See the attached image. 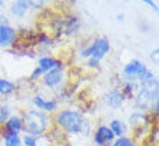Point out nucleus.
<instances>
[{
	"label": "nucleus",
	"instance_id": "nucleus-1",
	"mask_svg": "<svg viewBox=\"0 0 159 146\" xmlns=\"http://www.w3.org/2000/svg\"><path fill=\"white\" fill-rule=\"evenodd\" d=\"M22 130L35 138L43 136L51 127V117L36 109H28L22 114Z\"/></svg>",
	"mask_w": 159,
	"mask_h": 146
},
{
	"label": "nucleus",
	"instance_id": "nucleus-2",
	"mask_svg": "<svg viewBox=\"0 0 159 146\" xmlns=\"http://www.w3.org/2000/svg\"><path fill=\"white\" fill-rule=\"evenodd\" d=\"M158 78H155L151 83L139 85V90L133 97V106L138 112L149 113L153 104L159 103L158 100Z\"/></svg>",
	"mask_w": 159,
	"mask_h": 146
},
{
	"label": "nucleus",
	"instance_id": "nucleus-3",
	"mask_svg": "<svg viewBox=\"0 0 159 146\" xmlns=\"http://www.w3.org/2000/svg\"><path fill=\"white\" fill-rule=\"evenodd\" d=\"M85 117L81 112L74 109L61 110L57 113L55 116V123L59 129L67 132L70 135H81L83 133V127L85 123Z\"/></svg>",
	"mask_w": 159,
	"mask_h": 146
},
{
	"label": "nucleus",
	"instance_id": "nucleus-4",
	"mask_svg": "<svg viewBox=\"0 0 159 146\" xmlns=\"http://www.w3.org/2000/svg\"><path fill=\"white\" fill-rule=\"evenodd\" d=\"M110 48H111V46H110L109 38L98 36V38H96L88 46H85V48H83V49L80 51V57L83 59L94 58V59H97V61L101 62V59L106 58V55L110 52Z\"/></svg>",
	"mask_w": 159,
	"mask_h": 146
},
{
	"label": "nucleus",
	"instance_id": "nucleus-5",
	"mask_svg": "<svg viewBox=\"0 0 159 146\" xmlns=\"http://www.w3.org/2000/svg\"><path fill=\"white\" fill-rule=\"evenodd\" d=\"M149 68L140 61V59H130L121 70V80L123 81H130V83H139L142 77L148 72Z\"/></svg>",
	"mask_w": 159,
	"mask_h": 146
},
{
	"label": "nucleus",
	"instance_id": "nucleus-6",
	"mask_svg": "<svg viewBox=\"0 0 159 146\" xmlns=\"http://www.w3.org/2000/svg\"><path fill=\"white\" fill-rule=\"evenodd\" d=\"M81 28V22L77 16H68V17H61L55 21V30L59 32L61 35L65 36H72Z\"/></svg>",
	"mask_w": 159,
	"mask_h": 146
},
{
	"label": "nucleus",
	"instance_id": "nucleus-7",
	"mask_svg": "<svg viewBox=\"0 0 159 146\" xmlns=\"http://www.w3.org/2000/svg\"><path fill=\"white\" fill-rule=\"evenodd\" d=\"M65 77H67V72H65L64 67L54 68V70H51L42 75L41 81L45 87L51 88V90H57V88H61V85L65 81Z\"/></svg>",
	"mask_w": 159,
	"mask_h": 146
},
{
	"label": "nucleus",
	"instance_id": "nucleus-8",
	"mask_svg": "<svg viewBox=\"0 0 159 146\" xmlns=\"http://www.w3.org/2000/svg\"><path fill=\"white\" fill-rule=\"evenodd\" d=\"M32 104H34V109L49 114V113H54L58 110L59 103L57 98H45L41 94H35L32 97Z\"/></svg>",
	"mask_w": 159,
	"mask_h": 146
},
{
	"label": "nucleus",
	"instance_id": "nucleus-9",
	"mask_svg": "<svg viewBox=\"0 0 159 146\" xmlns=\"http://www.w3.org/2000/svg\"><path fill=\"white\" fill-rule=\"evenodd\" d=\"M114 135L109 126L101 125L93 132V142L97 146H110L114 140Z\"/></svg>",
	"mask_w": 159,
	"mask_h": 146
},
{
	"label": "nucleus",
	"instance_id": "nucleus-10",
	"mask_svg": "<svg viewBox=\"0 0 159 146\" xmlns=\"http://www.w3.org/2000/svg\"><path fill=\"white\" fill-rule=\"evenodd\" d=\"M17 30L12 25L9 26H0V48L9 49L15 46L17 41Z\"/></svg>",
	"mask_w": 159,
	"mask_h": 146
},
{
	"label": "nucleus",
	"instance_id": "nucleus-11",
	"mask_svg": "<svg viewBox=\"0 0 159 146\" xmlns=\"http://www.w3.org/2000/svg\"><path fill=\"white\" fill-rule=\"evenodd\" d=\"M125 101H126V98L123 97V94H121V91L119 88H111L109 93H106V96H104L106 106L111 110L121 109L123 104H125Z\"/></svg>",
	"mask_w": 159,
	"mask_h": 146
},
{
	"label": "nucleus",
	"instance_id": "nucleus-12",
	"mask_svg": "<svg viewBox=\"0 0 159 146\" xmlns=\"http://www.w3.org/2000/svg\"><path fill=\"white\" fill-rule=\"evenodd\" d=\"M36 67L41 70L43 74L51 70H54V68H61L64 67V64L61 59L55 58V57H51V55H42L38 58V65Z\"/></svg>",
	"mask_w": 159,
	"mask_h": 146
},
{
	"label": "nucleus",
	"instance_id": "nucleus-13",
	"mask_svg": "<svg viewBox=\"0 0 159 146\" xmlns=\"http://www.w3.org/2000/svg\"><path fill=\"white\" fill-rule=\"evenodd\" d=\"M30 10L29 0H17L10 4V15L16 19H22L26 16V13Z\"/></svg>",
	"mask_w": 159,
	"mask_h": 146
},
{
	"label": "nucleus",
	"instance_id": "nucleus-14",
	"mask_svg": "<svg viewBox=\"0 0 159 146\" xmlns=\"http://www.w3.org/2000/svg\"><path fill=\"white\" fill-rule=\"evenodd\" d=\"M109 127H110V130L113 132L114 138H123V136H126L127 129H129L127 125H126L121 119H113V120L109 123Z\"/></svg>",
	"mask_w": 159,
	"mask_h": 146
},
{
	"label": "nucleus",
	"instance_id": "nucleus-15",
	"mask_svg": "<svg viewBox=\"0 0 159 146\" xmlns=\"http://www.w3.org/2000/svg\"><path fill=\"white\" fill-rule=\"evenodd\" d=\"M3 130L6 132H13V133H20L22 132V117L17 114H12L4 123Z\"/></svg>",
	"mask_w": 159,
	"mask_h": 146
},
{
	"label": "nucleus",
	"instance_id": "nucleus-16",
	"mask_svg": "<svg viewBox=\"0 0 159 146\" xmlns=\"http://www.w3.org/2000/svg\"><path fill=\"white\" fill-rule=\"evenodd\" d=\"M123 94L126 100H133L134 94L139 90V84L138 83H130V81H121V87L119 88Z\"/></svg>",
	"mask_w": 159,
	"mask_h": 146
},
{
	"label": "nucleus",
	"instance_id": "nucleus-17",
	"mask_svg": "<svg viewBox=\"0 0 159 146\" xmlns=\"http://www.w3.org/2000/svg\"><path fill=\"white\" fill-rule=\"evenodd\" d=\"M2 139H3V146H22L20 135L13 133V132H2Z\"/></svg>",
	"mask_w": 159,
	"mask_h": 146
},
{
	"label": "nucleus",
	"instance_id": "nucleus-18",
	"mask_svg": "<svg viewBox=\"0 0 159 146\" xmlns=\"http://www.w3.org/2000/svg\"><path fill=\"white\" fill-rule=\"evenodd\" d=\"M15 91H16V84L9 80L0 78V97L12 96Z\"/></svg>",
	"mask_w": 159,
	"mask_h": 146
},
{
	"label": "nucleus",
	"instance_id": "nucleus-19",
	"mask_svg": "<svg viewBox=\"0 0 159 146\" xmlns=\"http://www.w3.org/2000/svg\"><path fill=\"white\" fill-rule=\"evenodd\" d=\"M110 146H138V145L130 136H123V138H116Z\"/></svg>",
	"mask_w": 159,
	"mask_h": 146
},
{
	"label": "nucleus",
	"instance_id": "nucleus-20",
	"mask_svg": "<svg viewBox=\"0 0 159 146\" xmlns=\"http://www.w3.org/2000/svg\"><path fill=\"white\" fill-rule=\"evenodd\" d=\"M10 116H12L10 107L7 104H0V126H3Z\"/></svg>",
	"mask_w": 159,
	"mask_h": 146
},
{
	"label": "nucleus",
	"instance_id": "nucleus-21",
	"mask_svg": "<svg viewBox=\"0 0 159 146\" xmlns=\"http://www.w3.org/2000/svg\"><path fill=\"white\" fill-rule=\"evenodd\" d=\"M22 146H38V138H35L32 135H23L20 138Z\"/></svg>",
	"mask_w": 159,
	"mask_h": 146
},
{
	"label": "nucleus",
	"instance_id": "nucleus-22",
	"mask_svg": "<svg viewBox=\"0 0 159 146\" xmlns=\"http://www.w3.org/2000/svg\"><path fill=\"white\" fill-rule=\"evenodd\" d=\"M36 41H38L39 46H45V48H51L52 46V39L46 34H39L38 38H36Z\"/></svg>",
	"mask_w": 159,
	"mask_h": 146
},
{
	"label": "nucleus",
	"instance_id": "nucleus-23",
	"mask_svg": "<svg viewBox=\"0 0 159 146\" xmlns=\"http://www.w3.org/2000/svg\"><path fill=\"white\" fill-rule=\"evenodd\" d=\"M29 4H30V9H34V10H41V9H43V6L46 4V2H43V0H41V2L29 0Z\"/></svg>",
	"mask_w": 159,
	"mask_h": 146
},
{
	"label": "nucleus",
	"instance_id": "nucleus-24",
	"mask_svg": "<svg viewBox=\"0 0 159 146\" xmlns=\"http://www.w3.org/2000/svg\"><path fill=\"white\" fill-rule=\"evenodd\" d=\"M88 68H91V70H97V68H100V61H97L94 58H88L87 62H85Z\"/></svg>",
	"mask_w": 159,
	"mask_h": 146
},
{
	"label": "nucleus",
	"instance_id": "nucleus-25",
	"mask_svg": "<svg viewBox=\"0 0 159 146\" xmlns=\"http://www.w3.org/2000/svg\"><path fill=\"white\" fill-rule=\"evenodd\" d=\"M42 75H43V72H42L38 67H35V70H34V71H32V74H30V77H29V78L32 80V81H36V80L42 78Z\"/></svg>",
	"mask_w": 159,
	"mask_h": 146
},
{
	"label": "nucleus",
	"instance_id": "nucleus-26",
	"mask_svg": "<svg viewBox=\"0 0 159 146\" xmlns=\"http://www.w3.org/2000/svg\"><path fill=\"white\" fill-rule=\"evenodd\" d=\"M10 25V21L6 15H0V26H9Z\"/></svg>",
	"mask_w": 159,
	"mask_h": 146
},
{
	"label": "nucleus",
	"instance_id": "nucleus-27",
	"mask_svg": "<svg viewBox=\"0 0 159 146\" xmlns=\"http://www.w3.org/2000/svg\"><path fill=\"white\" fill-rule=\"evenodd\" d=\"M145 4H149L155 12H158V3H155V2H152V0H145Z\"/></svg>",
	"mask_w": 159,
	"mask_h": 146
},
{
	"label": "nucleus",
	"instance_id": "nucleus-28",
	"mask_svg": "<svg viewBox=\"0 0 159 146\" xmlns=\"http://www.w3.org/2000/svg\"><path fill=\"white\" fill-rule=\"evenodd\" d=\"M158 52H159L158 48H155V49L152 51V52H151V61H153V62H155L156 58H158Z\"/></svg>",
	"mask_w": 159,
	"mask_h": 146
},
{
	"label": "nucleus",
	"instance_id": "nucleus-29",
	"mask_svg": "<svg viewBox=\"0 0 159 146\" xmlns=\"http://www.w3.org/2000/svg\"><path fill=\"white\" fill-rule=\"evenodd\" d=\"M117 21H123V13H121V15H117Z\"/></svg>",
	"mask_w": 159,
	"mask_h": 146
},
{
	"label": "nucleus",
	"instance_id": "nucleus-30",
	"mask_svg": "<svg viewBox=\"0 0 159 146\" xmlns=\"http://www.w3.org/2000/svg\"><path fill=\"white\" fill-rule=\"evenodd\" d=\"M4 4H6L4 2H0V6H4Z\"/></svg>",
	"mask_w": 159,
	"mask_h": 146
},
{
	"label": "nucleus",
	"instance_id": "nucleus-31",
	"mask_svg": "<svg viewBox=\"0 0 159 146\" xmlns=\"http://www.w3.org/2000/svg\"><path fill=\"white\" fill-rule=\"evenodd\" d=\"M139 146H148V145H145V143H140V145H139Z\"/></svg>",
	"mask_w": 159,
	"mask_h": 146
}]
</instances>
